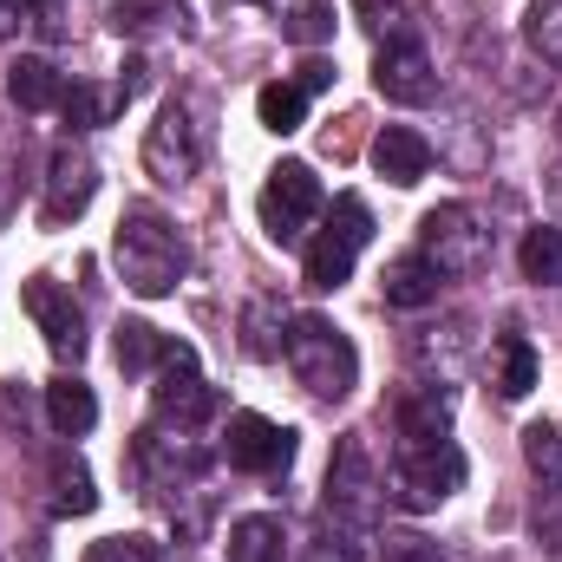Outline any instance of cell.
Segmentation results:
<instances>
[{
    "label": "cell",
    "mask_w": 562,
    "mask_h": 562,
    "mask_svg": "<svg viewBox=\"0 0 562 562\" xmlns=\"http://www.w3.org/2000/svg\"><path fill=\"white\" fill-rule=\"evenodd\" d=\"M112 262H119V276H125L132 294L164 301L183 281V269H190V249H183V236H177V223L164 210L138 203V210H125V223L112 236Z\"/></svg>",
    "instance_id": "cell-1"
},
{
    "label": "cell",
    "mask_w": 562,
    "mask_h": 562,
    "mask_svg": "<svg viewBox=\"0 0 562 562\" xmlns=\"http://www.w3.org/2000/svg\"><path fill=\"white\" fill-rule=\"evenodd\" d=\"M281 353H288L294 380H301L314 400H347V393H353V380H360V353H353V340H347L334 321H321V314L288 321Z\"/></svg>",
    "instance_id": "cell-2"
},
{
    "label": "cell",
    "mask_w": 562,
    "mask_h": 562,
    "mask_svg": "<svg viewBox=\"0 0 562 562\" xmlns=\"http://www.w3.org/2000/svg\"><path fill=\"white\" fill-rule=\"evenodd\" d=\"M458 484H464V458H458L451 438H438V445H400L393 477H386V491H393L406 510H438Z\"/></svg>",
    "instance_id": "cell-3"
},
{
    "label": "cell",
    "mask_w": 562,
    "mask_h": 562,
    "mask_svg": "<svg viewBox=\"0 0 562 562\" xmlns=\"http://www.w3.org/2000/svg\"><path fill=\"white\" fill-rule=\"evenodd\" d=\"M373 504H380V464H373L367 438L347 431V438L334 445V464H327V517L373 530Z\"/></svg>",
    "instance_id": "cell-4"
},
{
    "label": "cell",
    "mask_w": 562,
    "mask_h": 562,
    "mask_svg": "<svg viewBox=\"0 0 562 562\" xmlns=\"http://www.w3.org/2000/svg\"><path fill=\"white\" fill-rule=\"evenodd\" d=\"M484 249H491V236L477 229V216H471L464 203H438V210H425L419 256L438 269V276H471V269H484Z\"/></svg>",
    "instance_id": "cell-5"
},
{
    "label": "cell",
    "mask_w": 562,
    "mask_h": 562,
    "mask_svg": "<svg viewBox=\"0 0 562 562\" xmlns=\"http://www.w3.org/2000/svg\"><path fill=\"white\" fill-rule=\"evenodd\" d=\"M196 164H203V132H196V119H190V105L183 99H170L164 112H157V125L144 132V170L157 177V183H190L196 177Z\"/></svg>",
    "instance_id": "cell-6"
},
{
    "label": "cell",
    "mask_w": 562,
    "mask_h": 562,
    "mask_svg": "<svg viewBox=\"0 0 562 562\" xmlns=\"http://www.w3.org/2000/svg\"><path fill=\"white\" fill-rule=\"evenodd\" d=\"M314 216H321V177L307 164H276L262 183V229L276 243H301Z\"/></svg>",
    "instance_id": "cell-7"
},
{
    "label": "cell",
    "mask_w": 562,
    "mask_h": 562,
    "mask_svg": "<svg viewBox=\"0 0 562 562\" xmlns=\"http://www.w3.org/2000/svg\"><path fill=\"white\" fill-rule=\"evenodd\" d=\"M150 413H157V425H177V431L203 425V413H210V386H203V373H196V353L177 347V340H170L164 373H157V386H150Z\"/></svg>",
    "instance_id": "cell-8"
},
{
    "label": "cell",
    "mask_w": 562,
    "mask_h": 562,
    "mask_svg": "<svg viewBox=\"0 0 562 562\" xmlns=\"http://www.w3.org/2000/svg\"><path fill=\"white\" fill-rule=\"evenodd\" d=\"M92 190H99V164H92V157H86L79 144H59V150H53V164H46V196H40V223H46V229H66L72 216H86Z\"/></svg>",
    "instance_id": "cell-9"
},
{
    "label": "cell",
    "mask_w": 562,
    "mask_h": 562,
    "mask_svg": "<svg viewBox=\"0 0 562 562\" xmlns=\"http://www.w3.org/2000/svg\"><path fill=\"white\" fill-rule=\"evenodd\" d=\"M20 301H26L33 327L46 334V347H53L59 360H79V353H86V321H79V301H72L59 281L33 276L26 288H20Z\"/></svg>",
    "instance_id": "cell-10"
},
{
    "label": "cell",
    "mask_w": 562,
    "mask_h": 562,
    "mask_svg": "<svg viewBox=\"0 0 562 562\" xmlns=\"http://www.w3.org/2000/svg\"><path fill=\"white\" fill-rule=\"evenodd\" d=\"M223 451H229L236 471H281L294 458V431L276 419H262V413H236L229 431H223Z\"/></svg>",
    "instance_id": "cell-11"
},
{
    "label": "cell",
    "mask_w": 562,
    "mask_h": 562,
    "mask_svg": "<svg viewBox=\"0 0 562 562\" xmlns=\"http://www.w3.org/2000/svg\"><path fill=\"white\" fill-rule=\"evenodd\" d=\"M373 86H380V99H393V105H425V99L438 92V72H431V59H425L419 40H393V46H380Z\"/></svg>",
    "instance_id": "cell-12"
},
{
    "label": "cell",
    "mask_w": 562,
    "mask_h": 562,
    "mask_svg": "<svg viewBox=\"0 0 562 562\" xmlns=\"http://www.w3.org/2000/svg\"><path fill=\"white\" fill-rule=\"evenodd\" d=\"M373 170L386 177V183H400V190H413L425 170H431V144L413 132V125H386L380 138H373Z\"/></svg>",
    "instance_id": "cell-13"
},
{
    "label": "cell",
    "mask_w": 562,
    "mask_h": 562,
    "mask_svg": "<svg viewBox=\"0 0 562 562\" xmlns=\"http://www.w3.org/2000/svg\"><path fill=\"white\" fill-rule=\"evenodd\" d=\"M7 92H13V105H20V112H53V105L66 99L59 66H53V59H40V53H26V59L7 72Z\"/></svg>",
    "instance_id": "cell-14"
},
{
    "label": "cell",
    "mask_w": 562,
    "mask_h": 562,
    "mask_svg": "<svg viewBox=\"0 0 562 562\" xmlns=\"http://www.w3.org/2000/svg\"><path fill=\"white\" fill-rule=\"evenodd\" d=\"M46 419L59 438H86L92 425H99V400H92V386H79V380H53L46 386Z\"/></svg>",
    "instance_id": "cell-15"
},
{
    "label": "cell",
    "mask_w": 562,
    "mask_h": 562,
    "mask_svg": "<svg viewBox=\"0 0 562 562\" xmlns=\"http://www.w3.org/2000/svg\"><path fill=\"white\" fill-rule=\"evenodd\" d=\"M353 256H360V243L353 236H340V229H321L314 243H307V288H340V281L353 276Z\"/></svg>",
    "instance_id": "cell-16"
},
{
    "label": "cell",
    "mask_w": 562,
    "mask_h": 562,
    "mask_svg": "<svg viewBox=\"0 0 562 562\" xmlns=\"http://www.w3.org/2000/svg\"><path fill=\"white\" fill-rule=\"evenodd\" d=\"M46 477H53V510H59V517H86V510L99 504V491H92V471H86L72 451H59V458L46 464Z\"/></svg>",
    "instance_id": "cell-17"
},
{
    "label": "cell",
    "mask_w": 562,
    "mask_h": 562,
    "mask_svg": "<svg viewBox=\"0 0 562 562\" xmlns=\"http://www.w3.org/2000/svg\"><path fill=\"white\" fill-rule=\"evenodd\" d=\"M438 281L445 276H438L425 256H400V262L386 269V301H393V307H431V301H438Z\"/></svg>",
    "instance_id": "cell-18"
},
{
    "label": "cell",
    "mask_w": 562,
    "mask_h": 562,
    "mask_svg": "<svg viewBox=\"0 0 562 562\" xmlns=\"http://www.w3.org/2000/svg\"><path fill=\"white\" fill-rule=\"evenodd\" d=\"M307 562H380L373 550V530H360V524H321V537L307 543Z\"/></svg>",
    "instance_id": "cell-19"
},
{
    "label": "cell",
    "mask_w": 562,
    "mask_h": 562,
    "mask_svg": "<svg viewBox=\"0 0 562 562\" xmlns=\"http://www.w3.org/2000/svg\"><path fill=\"white\" fill-rule=\"evenodd\" d=\"M281 557H288L281 517H243L229 530V562H281Z\"/></svg>",
    "instance_id": "cell-20"
},
{
    "label": "cell",
    "mask_w": 562,
    "mask_h": 562,
    "mask_svg": "<svg viewBox=\"0 0 562 562\" xmlns=\"http://www.w3.org/2000/svg\"><path fill=\"white\" fill-rule=\"evenodd\" d=\"M445 431H451V400L419 393V400L400 406V445H438Z\"/></svg>",
    "instance_id": "cell-21"
},
{
    "label": "cell",
    "mask_w": 562,
    "mask_h": 562,
    "mask_svg": "<svg viewBox=\"0 0 562 562\" xmlns=\"http://www.w3.org/2000/svg\"><path fill=\"white\" fill-rule=\"evenodd\" d=\"M530 386H537V353H530L524 334H504L497 340V393L504 400H524Z\"/></svg>",
    "instance_id": "cell-22"
},
{
    "label": "cell",
    "mask_w": 562,
    "mask_h": 562,
    "mask_svg": "<svg viewBox=\"0 0 562 562\" xmlns=\"http://www.w3.org/2000/svg\"><path fill=\"white\" fill-rule=\"evenodd\" d=\"M256 119H262L276 138L301 132V119H307V92H301V86H288V79H281V86H262V92H256Z\"/></svg>",
    "instance_id": "cell-23"
},
{
    "label": "cell",
    "mask_w": 562,
    "mask_h": 562,
    "mask_svg": "<svg viewBox=\"0 0 562 562\" xmlns=\"http://www.w3.org/2000/svg\"><path fill=\"white\" fill-rule=\"evenodd\" d=\"M524 40L543 66H562V0H530L524 7Z\"/></svg>",
    "instance_id": "cell-24"
},
{
    "label": "cell",
    "mask_w": 562,
    "mask_h": 562,
    "mask_svg": "<svg viewBox=\"0 0 562 562\" xmlns=\"http://www.w3.org/2000/svg\"><path fill=\"white\" fill-rule=\"evenodd\" d=\"M517 262H524V276L530 281L562 288V229H530L524 249H517Z\"/></svg>",
    "instance_id": "cell-25"
},
{
    "label": "cell",
    "mask_w": 562,
    "mask_h": 562,
    "mask_svg": "<svg viewBox=\"0 0 562 562\" xmlns=\"http://www.w3.org/2000/svg\"><path fill=\"white\" fill-rule=\"evenodd\" d=\"M281 33H288L294 46H321V40H334V7H327V0H288Z\"/></svg>",
    "instance_id": "cell-26"
},
{
    "label": "cell",
    "mask_w": 562,
    "mask_h": 562,
    "mask_svg": "<svg viewBox=\"0 0 562 562\" xmlns=\"http://www.w3.org/2000/svg\"><path fill=\"white\" fill-rule=\"evenodd\" d=\"M164 353H170V340H164L157 327H144V321H125V327H119V367H125V373H144V367L164 360Z\"/></svg>",
    "instance_id": "cell-27"
},
{
    "label": "cell",
    "mask_w": 562,
    "mask_h": 562,
    "mask_svg": "<svg viewBox=\"0 0 562 562\" xmlns=\"http://www.w3.org/2000/svg\"><path fill=\"white\" fill-rule=\"evenodd\" d=\"M524 458L543 484H562V425H530L524 431Z\"/></svg>",
    "instance_id": "cell-28"
},
{
    "label": "cell",
    "mask_w": 562,
    "mask_h": 562,
    "mask_svg": "<svg viewBox=\"0 0 562 562\" xmlns=\"http://www.w3.org/2000/svg\"><path fill=\"white\" fill-rule=\"evenodd\" d=\"M367 13H373V33H380V46H393V40H413V26H406V7L400 0H360Z\"/></svg>",
    "instance_id": "cell-29"
},
{
    "label": "cell",
    "mask_w": 562,
    "mask_h": 562,
    "mask_svg": "<svg viewBox=\"0 0 562 562\" xmlns=\"http://www.w3.org/2000/svg\"><path fill=\"white\" fill-rule=\"evenodd\" d=\"M86 562H157V543H144V537H105V543H92Z\"/></svg>",
    "instance_id": "cell-30"
},
{
    "label": "cell",
    "mask_w": 562,
    "mask_h": 562,
    "mask_svg": "<svg viewBox=\"0 0 562 562\" xmlns=\"http://www.w3.org/2000/svg\"><path fill=\"white\" fill-rule=\"evenodd\" d=\"M59 105H66V119H72V125H79V132H86V125H99V119H105V112H112V99H99V92H92V86H72V92H66V99H59Z\"/></svg>",
    "instance_id": "cell-31"
},
{
    "label": "cell",
    "mask_w": 562,
    "mask_h": 562,
    "mask_svg": "<svg viewBox=\"0 0 562 562\" xmlns=\"http://www.w3.org/2000/svg\"><path fill=\"white\" fill-rule=\"evenodd\" d=\"M334 229H340V236H353V243L367 249V236H373V216H367V203H360V196H334Z\"/></svg>",
    "instance_id": "cell-32"
},
{
    "label": "cell",
    "mask_w": 562,
    "mask_h": 562,
    "mask_svg": "<svg viewBox=\"0 0 562 562\" xmlns=\"http://www.w3.org/2000/svg\"><path fill=\"white\" fill-rule=\"evenodd\" d=\"M380 562H445V557H438V543H425V537H386V543H380Z\"/></svg>",
    "instance_id": "cell-33"
},
{
    "label": "cell",
    "mask_w": 562,
    "mask_h": 562,
    "mask_svg": "<svg viewBox=\"0 0 562 562\" xmlns=\"http://www.w3.org/2000/svg\"><path fill=\"white\" fill-rule=\"evenodd\" d=\"M26 26H40L46 40H59V33H66V20H59V0H26Z\"/></svg>",
    "instance_id": "cell-34"
},
{
    "label": "cell",
    "mask_w": 562,
    "mask_h": 562,
    "mask_svg": "<svg viewBox=\"0 0 562 562\" xmlns=\"http://www.w3.org/2000/svg\"><path fill=\"white\" fill-rule=\"evenodd\" d=\"M13 190H20V164H13V150H0V223L13 210Z\"/></svg>",
    "instance_id": "cell-35"
},
{
    "label": "cell",
    "mask_w": 562,
    "mask_h": 562,
    "mask_svg": "<svg viewBox=\"0 0 562 562\" xmlns=\"http://www.w3.org/2000/svg\"><path fill=\"white\" fill-rule=\"evenodd\" d=\"M294 86H301V92H327V86H334V66H327V59H307Z\"/></svg>",
    "instance_id": "cell-36"
},
{
    "label": "cell",
    "mask_w": 562,
    "mask_h": 562,
    "mask_svg": "<svg viewBox=\"0 0 562 562\" xmlns=\"http://www.w3.org/2000/svg\"><path fill=\"white\" fill-rule=\"evenodd\" d=\"M26 26V0H0V40Z\"/></svg>",
    "instance_id": "cell-37"
},
{
    "label": "cell",
    "mask_w": 562,
    "mask_h": 562,
    "mask_svg": "<svg viewBox=\"0 0 562 562\" xmlns=\"http://www.w3.org/2000/svg\"><path fill=\"white\" fill-rule=\"evenodd\" d=\"M557 138H562V112H557Z\"/></svg>",
    "instance_id": "cell-38"
}]
</instances>
